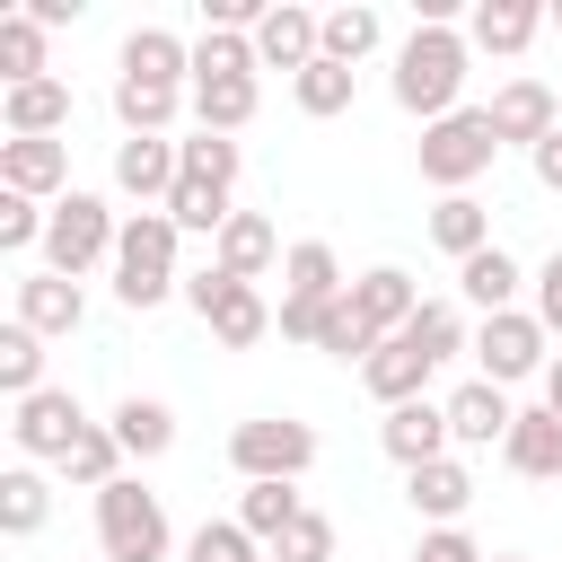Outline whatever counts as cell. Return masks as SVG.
I'll return each instance as SVG.
<instances>
[{"label":"cell","mask_w":562,"mask_h":562,"mask_svg":"<svg viewBox=\"0 0 562 562\" xmlns=\"http://www.w3.org/2000/svg\"><path fill=\"white\" fill-rule=\"evenodd\" d=\"M465 61H474V44L457 35V26H413L404 44H395V105L404 114H422V123H448L457 114V97H465Z\"/></svg>","instance_id":"1"},{"label":"cell","mask_w":562,"mask_h":562,"mask_svg":"<svg viewBox=\"0 0 562 562\" xmlns=\"http://www.w3.org/2000/svg\"><path fill=\"white\" fill-rule=\"evenodd\" d=\"M176 220L167 211H132L123 220V237H114V299L132 307V316H149V307H167L176 290H184V272H176Z\"/></svg>","instance_id":"2"},{"label":"cell","mask_w":562,"mask_h":562,"mask_svg":"<svg viewBox=\"0 0 562 562\" xmlns=\"http://www.w3.org/2000/svg\"><path fill=\"white\" fill-rule=\"evenodd\" d=\"M422 184H439V193H465L492 158H501V132H492V114L483 105H457L448 123H422Z\"/></svg>","instance_id":"3"},{"label":"cell","mask_w":562,"mask_h":562,"mask_svg":"<svg viewBox=\"0 0 562 562\" xmlns=\"http://www.w3.org/2000/svg\"><path fill=\"white\" fill-rule=\"evenodd\" d=\"M97 544H105V562H167L176 536H167V509H158V492L140 474L97 492Z\"/></svg>","instance_id":"4"},{"label":"cell","mask_w":562,"mask_h":562,"mask_svg":"<svg viewBox=\"0 0 562 562\" xmlns=\"http://www.w3.org/2000/svg\"><path fill=\"white\" fill-rule=\"evenodd\" d=\"M114 237H123V220L105 211V193H61L53 202V228H44V272L79 281V272L114 263Z\"/></svg>","instance_id":"5"},{"label":"cell","mask_w":562,"mask_h":562,"mask_svg":"<svg viewBox=\"0 0 562 562\" xmlns=\"http://www.w3.org/2000/svg\"><path fill=\"white\" fill-rule=\"evenodd\" d=\"M228 465H237L246 483H299V474L316 465V430H307L299 413H255V422L228 430Z\"/></svg>","instance_id":"6"},{"label":"cell","mask_w":562,"mask_h":562,"mask_svg":"<svg viewBox=\"0 0 562 562\" xmlns=\"http://www.w3.org/2000/svg\"><path fill=\"white\" fill-rule=\"evenodd\" d=\"M184 307H193V316L211 325V342H228V351H255V342L281 325V316L263 307V290H255V281H237V272H220V263L184 281Z\"/></svg>","instance_id":"7"},{"label":"cell","mask_w":562,"mask_h":562,"mask_svg":"<svg viewBox=\"0 0 562 562\" xmlns=\"http://www.w3.org/2000/svg\"><path fill=\"white\" fill-rule=\"evenodd\" d=\"M553 334L536 325V307H501V316H483L474 325V360H483V378L492 386H518V378H544L553 369V351H544Z\"/></svg>","instance_id":"8"},{"label":"cell","mask_w":562,"mask_h":562,"mask_svg":"<svg viewBox=\"0 0 562 562\" xmlns=\"http://www.w3.org/2000/svg\"><path fill=\"white\" fill-rule=\"evenodd\" d=\"M79 430H88V413H79L70 386H44V395H26V404L9 413V439H18L26 465H61V457L79 448Z\"/></svg>","instance_id":"9"},{"label":"cell","mask_w":562,"mask_h":562,"mask_svg":"<svg viewBox=\"0 0 562 562\" xmlns=\"http://www.w3.org/2000/svg\"><path fill=\"white\" fill-rule=\"evenodd\" d=\"M176 176H184V140H149V132L114 140V193H132L140 211H167Z\"/></svg>","instance_id":"10"},{"label":"cell","mask_w":562,"mask_h":562,"mask_svg":"<svg viewBox=\"0 0 562 562\" xmlns=\"http://www.w3.org/2000/svg\"><path fill=\"white\" fill-rule=\"evenodd\" d=\"M483 114H492L501 149H509V140H518V149H536V140H553V132H562V88H544V79H501V97H492Z\"/></svg>","instance_id":"11"},{"label":"cell","mask_w":562,"mask_h":562,"mask_svg":"<svg viewBox=\"0 0 562 562\" xmlns=\"http://www.w3.org/2000/svg\"><path fill=\"white\" fill-rule=\"evenodd\" d=\"M316 53H325V18H316V9H299V0H272V9H263V26H255V61L299 79Z\"/></svg>","instance_id":"12"},{"label":"cell","mask_w":562,"mask_h":562,"mask_svg":"<svg viewBox=\"0 0 562 562\" xmlns=\"http://www.w3.org/2000/svg\"><path fill=\"white\" fill-rule=\"evenodd\" d=\"M114 79H140V88H193V44L167 35V26H132L123 53H114Z\"/></svg>","instance_id":"13"},{"label":"cell","mask_w":562,"mask_h":562,"mask_svg":"<svg viewBox=\"0 0 562 562\" xmlns=\"http://www.w3.org/2000/svg\"><path fill=\"white\" fill-rule=\"evenodd\" d=\"M342 299H351V316H360L378 342H386V334H404V325L422 316V290H413V272H404V263H378V272H360Z\"/></svg>","instance_id":"14"},{"label":"cell","mask_w":562,"mask_h":562,"mask_svg":"<svg viewBox=\"0 0 562 562\" xmlns=\"http://www.w3.org/2000/svg\"><path fill=\"white\" fill-rule=\"evenodd\" d=\"M378 448H386L404 474H413V465H439V457L457 448V439H448V404H430V395H422V404H395V413L378 422Z\"/></svg>","instance_id":"15"},{"label":"cell","mask_w":562,"mask_h":562,"mask_svg":"<svg viewBox=\"0 0 562 562\" xmlns=\"http://www.w3.org/2000/svg\"><path fill=\"white\" fill-rule=\"evenodd\" d=\"M509 422H518V404H509V386H492V378H465V386L448 395V439H457V448H501Z\"/></svg>","instance_id":"16"},{"label":"cell","mask_w":562,"mask_h":562,"mask_svg":"<svg viewBox=\"0 0 562 562\" xmlns=\"http://www.w3.org/2000/svg\"><path fill=\"white\" fill-rule=\"evenodd\" d=\"M18 325H26V334H44V342L79 334V325H88L79 281H61V272H26V281H18Z\"/></svg>","instance_id":"17"},{"label":"cell","mask_w":562,"mask_h":562,"mask_svg":"<svg viewBox=\"0 0 562 562\" xmlns=\"http://www.w3.org/2000/svg\"><path fill=\"white\" fill-rule=\"evenodd\" d=\"M0 123H9V140H61V132H70V79H26V88H9V97H0Z\"/></svg>","instance_id":"18"},{"label":"cell","mask_w":562,"mask_h":562,"mask_svg":"<svg viewBox=\"0 0 562 562\" xmlns=\"http://www.w3.org/2000/svg\"><path fill=\"white\" fill-rule=\"evenodd\" d=\"M430 378H439V360H422L404 334H386V342L369 351V369H360V386H369L386 413H395V404H422V386H430Z\"/></svg>","instance_id":"19"},{"label":"cell","mask_w":562,"mask_h":562,"mask_svg":"<svg viewBox=\"0 0 562 562\" xmlns=\"http://www.w3.org/2000/svg\"><path fill=\"white\" fill-rule=\"evenodd\" d=\"M501 465H509V474H527V483H553V474H562V413H553V404L518 413V422H509V439H501Z\"/></svg>","instance_id":"20"},{"label":"cell","mask_w":562,"mask_h":562,"mask_svg":"<svg viewBox=\"0 0 562 562\" xmlns=\"http://www.w3.org/2000/svg\"><path fill=\"white\" fill-rule=\"evenodd\" d=\"M211 263H220V272H237V281H263V272L281 263V228H272L263 211H237V220L211 237Z\"/></svg>","instance_id":"21"},{"label":"cell","mask_w":562,"mask_h":562,"mask_svg":"<svg viewBox=\"0 0 562 562\" xmlns=\"http://www.w3.org/2000/svg\"><path fill=\"white\" fill-rule=\"evenodd\" d=\"M0 184L9 193H61L70 184V140H0Z\"/></svg>","instance_id":"22"},{"label":"cell","mask_w":562,"mask_h":562,"mask_svg":"<svg viewBox=\"0 0 562 562\" xmlns=\"http://www.w3.org/2000/svg\"><path fill=\"white\" fill-rule=\"evenodd\" d=\"M404 501H413V518H430V527H457V518H465V501H474V474H465L457 457H439V465H413V474H404Z\"/></svg>","instance_id":"23"},{"label":"cell","mask_w":562,"mask_h":562,"mask_svg":"<svg viewBox=\"0 0 562 562\" xmlns=\"http://www.w3.org/2000/svg\"><path fill=\"white\" fill-rule=\"evenodd\" d=\"M536 26H544L536 0H483V9L465 18V44H474V53H527Z\"/></svg>","instance_id":"24"},{"label":"cell","mask_w":562,"mask_h":562,"mask_svg":"<svg viewBox=\"0 0 562 562\" xmlns=\"http://www.w3.org/2000/svg\"><path fill=\"white\" fill-rule=\"evenodd\" d=\"M105 430H114V439H123V457H140V465L176 448V413H167L158 395H123V404L105 413Z\"/></svg>","instance_id":"25"},{"label":"cell","mask_w":562,"mask_h":562,"mask_svg":"<svg viewBox=\"0 0 562 562\" xmlns=\"http://www.w3.org/2000/svg\"><path fill=\"white\" fill-rule=\"evenodd\" d=\"M430 246L457 255V263L483 255V246H492V211H483L474 193H439V202H430Z\"/></svg>","instance_id":"26"},{"label":"cell","mask_w":562,"mask_h":562,"mask_svg":"<svg viewBox=\"0 0 562 562\" xmlns=\"http://www.w3.org/2000/svg\"><path fill=\"white\" fill-rule=\"evenodd\" d=\"M518 255H501V246H483V255H465L457 263V290H465V307H483V316H501V307H518Z\"/></svg>","instance_id":"27"},{"label":"cell","mask_w":562,"mask_h":562,"mask_svg":"<svg viewBox=\"0 0 562 562\" xmlns=\"http://www.w3.org/2000/svg\"><path fill=\"white\" fill-rule=\"evenodd\" d=\"M351 281H342V263H334V246L325 237H299L290 255H281V299H342Z\"/></svg>","instance_id":"28"},{"label":"cell","mask_w":562,"mask_h":562,"mask_svg":"<svg viewBox=\"0 0 562 562\" xmlns=\"http://www.w3.org/2000/svg\"><path fill=\"white\" fill-rule=\"evenodd\" d=\"M299 509H307L299 483H246V492H237V527H246L255 544H281V536L299 527Z\"/></svg>","instance_id":"29"},{"label":"cell","mask_w":562,"mask_h":562,"mask_svg":"<svg viewBox=\"0 0 562 562\" xmlns=\"http://www.w3.org/2000/svg\"><path fill=\"white\" fill-rule=\"evenodd\" d=\"M193 105V88H140V79H114V114H123V132H149V140H167V123Z\"/></svg>","instance_id":"30"},{"label":"cell","mask_w":562,"mask_h":562,"mask_svg":"<svg viewBox=\"0 0 562 562\" xmlns=\"http://www.w3.org/2000/svg\"><path fill=\"white\" fill-rule=\"evenodd\" d=\"M255 105H263L255 79H193V123H202V132H246Z\"/></svg>","instance_id":"31"},{"label":"cell","mask_w":562,"mask_h":562,"mask_svg":"<svg viewBox=\"0 0 562 562\" xmlns=\"http://www.w3.org/2000/svg\"><path fill=\"white\" fill-rule=\"evenodd\" d=\"M44 518H53V483H44L35 465H9V474H0V536L26 544Z\"/></svg>","instance_id":"32"},{"label":"cell","mask_w":562,"mask_h":562,"mask_svg":"<svg viewBox=\"0 0 562 562\" xmlns=\"http://www.w3.org/2000/svg\"><path fill=\"white\" fill-rule=\"evenodd\" d=\"M378 35H386V18H378L369 0H351V9H325V61H342V70H360V61L378 53Z\"/></svg>","instance_id":"33"},{"label":"cell","mask_w":562,"mask_h":562,"mask_svg":"<svg viewBox=\"0 0 562 562\" xmlns=\"http://www.w3.org/2000/svg\"><path fill=\"white\" fill-rule=\"evenodd\" d=\"M167 220H176L184 237H220V228L237 220V202H228L220 184H202V176H176V193H167Z\"/></svg>","instance_id":"34"},{"label":"cell","mask_w":562,"mask_h":562,"mask_svg":"<svg viewBox=\"0 0 562 562\" xmlns=\"http://www.w3.org/2000/svg\"><path fill=\"white\" fill-rule=\"evenodd\" d=\"M0 386H9V404L44 395V334H26L18 316L0 325Z\"/></svg>","instance_id":"35"},{"label":"cell","mask_w":562,"mask_h":562,"mask_svg":"<svg viewBox=\"0 0 562 562\" xmlns=\"http://www.w3.org/2000/svg\"><path fill=\"white\" fill-rule=\"evenodd\" d=\"M61 474H70L79 492H105V483H123V439H114L105 422H88V430H79V448L61 457Z\"/></svg>","instance_id":"36"},{"label":"cell","mask_w":562,"mask_h":562,"mask_svg":"<svg viewBox=\"0 0 562 562\" xmlns=\"http://www.w3.org/2000/svg\"><path fill=\"white\" fill-rule=\"evenodd\" d=\"M0 79H9V88L53 79V70H44V26H35L26 9H9V18H0Z\"/></svg>","instance_id":"37"},{"label":"cell","mask_w":562,"mask_h":562,"mask_svg":"<svg viewBox=\"0 0 562 562\" xmlns=\"http://www.w3.org/2000/svg\"><path fill=\"white\" fill-rule=\"evenodd\" d=\"M404 342H413L422 360H457V351H465V307H457V299H422V316L404 325Z\"/></svg>","instance_id":"38"},{"label":"cell","mask_w":562,"mask_h":562,"mask_svg":"<svg viewBox=\"0 0 562 562\" xmlns=\"http://www.w3.org/2000/svg\"><path fill=\"white\" fill-rule=\"evenodd\" d=\"M351 79H360V70H342V61H325V53H316V61L290 79V97H299V114H316V123H325V114H342V105H351Z\"/></svg>","instance_id":"39"},{"label":"cell","mask_w":562,"mask_h":562,"mask_svg":"<svg viewBox=\"0 0 562 562\" xmlns=\"http://www.w3.org/2000/svg\"><path fill=\"white\" fill-rule=\"evenodd\" d=\"M263 61H255V35H220V26H202V44H193V79H255Z\"/></svg>","instance_id":"40"},{"label":"cell","mask_w":562,"mask_h":562,"mask_svg":"<svg viewBox=\"0 0 562 562\" xmlns=\"http://www.w3.org/2000/svg\"><path fill=\"white\" fill-rule=\"evenodd\" d=\"M237 167H246V149H237L228 132H193V140H184V176H202V184L237 193Z\"/></svg>","instance_id":"41"},{"label":"cell","mask_w":562,"mask_h":562,"mask_svg":"<svg viewBox=\"0 0 562 562\" xmlns=\"http://www.w3.org/2000/svg\"><path fill=\"white\" fill-rule=\"evenodd\" d=\"M44 228H53V211H44L35 193H9V184H0V255H26V246H44Z\"/></svg>","instance_id":"42"},{"label":"cell","mask_w":562,"mask_h":562,"mask_svg":"<svg viewBox=\"0 0 562 562\" xmlns=\"http://www.w3.org/2000/svg\"><path fill=\"white\" fill-rule=\"evenodd\" d=\"M184 562H263V553H255V536H246L237 518H202V527L184 536Z\"/></svg>","instance_id":"43"},{"label":"cell","mask_w":562,"mask_h":562,"mask_svg":"<svg viewBox=\"0 0 562 562\" xmlns=\"http://www.w3.org/2000/svg\"><path fill=\"white\" fill-rule=\"evenodd\" d=\"M316 351H325V360H360V369H369V351H378V334H369V325L351 316V299H334V316H325V334H316Z\"/></svg>","instance_id":"44"},{"label":"cell","mask_w":562,"mask_h":562,"mask_svg":"<svg viewBox=\"0 0 562 562\" xmlns=\"http://www.w3.org/2000/svg\"><path fill=\"white\" fill-rule=\"evenodd\" d=\"M272 562H334V518L325 509H299V527L281 536V544H263Z\"/></svg>","instance_id":"45"},{"label":"cell","mask_w":562,"mask_h":562,"mask_svg":"<svg viewBox=\"0 0 562 562\" xmlns=\"http://www.w3.org/2000/svg\"><path fill=\"white\" fill-rule=\"evenodd\" d=\"M325 316H334V299H281V342H307V351H316Z\"/></svg>","instance_id":"46"},{"label":"cell","mask_w":562,"mask_h":562,"mask_svg":"<svg viewBox=\"0 0 562 562\" xmlns=\"http://www.w3.org/2000/svg\"><path fill=\"white\" fill-rule=\"evenodd\" d=\"M413 562H492V553H483L465 527H430V536L413 544Z\"/></svg>","instance_id":"47"},{"label":"cell","mask_w":562,"mask_h":562,"mask_svg":"<svg viewBox=\"0 0 562 562\" xmlns=\"http://www.w3.org/2000/svg\"><path fill=\"white\" fill-rule=\"evenodd\" d=\"M536 325L544 334H562V246L544 255V272H536Z\"/></svg>","instance_id":"48"},{"label":"cell","mask_w":562,"mask_h":562,"mask_svg":"<svg viewBox=\"0 0 562 562\" xmlns=\"http://www.w3.org/2000/svg\"><path fill=\"white\" fill-rule=\"evenodd\" d=\"M527 158H536V184H544V193H562V132H553V140H536Z\"/></svg>","instance_id":"49"},{"label":"cell","mask_w":562,"mask_h":562,"mask_svg":"<svg viewBox=\"0 0 562 562\" xmlns=\"http://www.w3.org/2000/svg\"><path fill=\"white\" fill-rule=\"evenodd\" d=\"M544 404L562 413V351H553V369H544Z\"/></svg>","instance_id":"50"},{"label":"cell","mask_w":562,"mask_h":562,"mask_svg":"<svg viewBox=\"0 0 562 562\" xmlns=\"http://www.w3.org/2000/svg\"><path fill=\"white\" fill-rule=\"evenodd\" d=\"M492 562H518V553H492Z\"/></svg>","instance_id":"51"},{"label":"cell","mask_w":562,"mask_h":562,"mask_svg":"<svg viewBox=\"0 0 562 562\" xmlns=\"http://www.w3.org/2000/svg\"><path fill=\"white\" fill-rule=\"evenodd\" d=\"M553 26H562V9H553Z\"/></svg>","instance_id":"52"},{"label":"cell","mask_w":562,"mask_h":562,"mask_svg":"<svg viewBox=\"0 0 562 562\" xmlns=\"http://www.w3.org/2000/svg\"><path fill=\"white\" fill-rule=\"evenodd\" d=\"M263 562H272V553H263Z\"/></svg>","instance_id":"53"}]
</instances>
